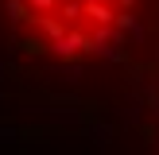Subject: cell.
<instances>
[{"label": "cell", "instance_id": "2", "mask_svg": "<svg viewBox=\"0 0 159 155\" xmlns=\"http://www.w3.org/2000/svg\"><path fill=\"white\" fill-rule=\"evenodd\" d=\"M152 144H155V155H159V54H155V74H152Z\"/></svg>", "mask_w": 159, "mask_h": 155}, {"label": "cell", "instance_id": "1", "mask_svg": "<svg viewBox=\"0 0 159 155\" xmlns=\"http://www.w3.org/2000/svg\"><path fill=\"white\" fill-rule=\"evenodd\" d=\"M152 0H0V51L43 78H85L140 43Z\"/></svg>", "mask_w": 159, "mask_h": 155}]
</instances>
